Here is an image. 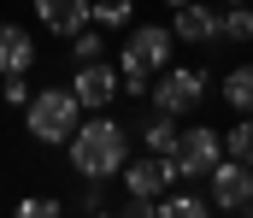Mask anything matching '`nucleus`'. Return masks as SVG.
<instances>
[{
  "label": "nucleus",
  "instance_id": "20",
  "mask_svg": "<svg viewBox=\"0 0 253 218\" xmlns=\"http://www.w3.org/2000/svg\"><path fill=\"white\" fill-rule=\"evenodd\" d=\"M77 213H106V195H100V183L88 177V189L77 195Z\"/></svg>",
  "mask_w": 253,
  "mask_h": 218
},
{
  "label": "nucleus",
  "instance_id": "6",
  "mask_svg": "<svg viewBox=\"0 0 253 218\" xmlns=\"http://www.w3.org/2000/svg\"><path fill=\"white\" fill-rule=\"evenodd\" d=\"M171 183H183L177 153H153V159H129L124 165V189L135 195V201H165Z\"/></svg>",
  "mask_w": 253,
  "mask_h": 218
},
{
  "label": "nucleus",
  "instance_id": "3",
  "mask_svg": "<svg viewBox=\"0 0 253 218\" xmlns=\"http://www.w3.org/2000/svg\"><path fill=\"white\" fill-rule=\"evenodd\" d=\"M24 124H30V136H36V142L59 147V142H71V130L83 124V100H77L71 88H42V94H30Z\"/></svg>",
  "mask_w": 253,
  "mask_h": 218
},
{
  "label": "nucleus",
  "instance_id": "9",
  "mask_svg": "<svg viewBox=\"0 0 253 218\" xmlns=\"http://www.w3.org/2000/svg\"><path fill=\"white\" fill-rule=\"evenodd\" d=\"M36 18L47 24V36H77V30H88L94 24V0H36Z\"/></svg>",
  "mask_w": 253,
  "mask_h": 218
},
{
  "label": "nucleus",
  "instance_id": "21",
  "mask_svg": "<svg viewBox=\"0 0 253 218\" xmlns=\"http://www.w3.org/2000/svg\"><path fill=\"white\" fill-rule=\"evenodd\" d=\"M18 213H24V218H42V213H59V201H42V195H30V201H18Z\"/></svg>",
  "mask_w": 253,
  "mask_h": 218
},
{
  "label": "nucleus",
  "instance_id": "23",
  "mask_svg": "<svg viewBox=\"0 0 253 218\" xmlns=\"http://www.w3.org/2000/svg\"><path fill=\"white\" fill-rule=\"evenodd\" d=\"M224 6H236V0H224Z\"/></svg>",
  "mask_w": 253,
  "mask_h": 218
},
{
  "label": "nucleus",
  "instance_id": "11",
  "mask_svg": "<svg viewBox=\"0 0 253 218\" xmlns=\"http://www.w3.org/2000/svg\"><path fill=\"white\" fill-rule=\"evenodd\" d=\"M30 65H36V42H30V30L0 24V77H30Z\"/></svg>",
  "mask_w": 253,
  "mask_h": 218
},
{
  "label": "nucleus",
  "instance_id": "19",
  "mask_svg": "<svg viewBox=\"0 0 253 218\" xmlns=\"http://www.w3.org/2000/svg\"><path fill=\"white\" fill-rule=\"evenodd\" d=\"M0 94H6L12 106H30V83H24V77H0Z\"/></svg>",
  "mask_w": 253,
  "mask_h": 218
},
{
  "label": "nucleus",
  "instance_id": "8",
  "mask_svg": "<svg viewBox=\"0 0 253 218\" xmlns=\"http://www.w3.org/2000/svg\"><path fill=\"white\" fill-rule=\"evenodd\" d=\"M218 159H224V136H218L212 124H189L183 142H177V165H183V177H189V183H194V177H206Z\"/></svg>",
  "mask_w": 253,
  "mask_h": 218
},
{
  "label": "nucleus",
  "instance_id": "2",
  "mask_svg": "<svg viewBox=\"0 0 253 218\" xmlns=\"http://www.w3.org/2000/svg\"><path fill=\"white\" fill-rule=\"evenodd\" d=\"M171 47H177V30H159V24H135L124 36V53H118V77H124L129 94L153 88V77L171 65Z\"/></svg>",
  "mask_w": 253,
  "mask_h": 218
},
{
  "label": "nucleus",
  "instance_id": "12",
  "mask_svg": "<svg viewBox=\"0 0 253 218\" xmlns=\"http://www.w3.org/2000/svg\"><path fill=\"white\" fill-rule=\"evenodd\" d=\"M171 30H177V42H218V12L189 0V6L171 12Z\"/></svg>",
  "mask_w": 253,
  "mask_h": 218
},
{
  "label": "nucleus",
  "instance_id": "15",
  "mask_svg": "<svg viewBox=\"0 0 253 218\" xmlns=\"http://www.w3.org/2000/svg\"><path fill=\"white\" fill-rule=\"evenodd\" d=\"M212 213V201H200V195H165L159 201V218H206Z\"/></svg>",
  "mask_w": 253,
  "mask_h": 218
},
{
  "label": "nucleus",
  "instance_id": "22",
  "mask_svg": "<svg viewBox=\"0 0 253 218\" xmlns=\"http://www.w3.org/2000/svg\"><path fill=\"white\" fill-rule=\"evenodd\" d=\"M165 6H171V12H177V6H189V0H165Z\"/></svg>",
  "mask_w": 253,
  "mask_h": 218
},
{
  "label": "nucleus",
  "instance_id": "10",
  "mask_svg": "<svg viewBox=\"0 0 253 218\" xmlns=\"http://www.w3.org/2000/svg\"><path fill=\"white\" fill-rule=\"evenodd\" d=\"M135 130H141L147 153H177V142H183V118L165 112V106H147V112L135 118Z\"/></svg>",
  "mask_w": 253,
  "mask_h": 218
},
{
  "label": "nucleus",
  "instance_id": "1",
  "mask_svg": "<svg viewBox=\"0 0 253 218\" xmlns=\"http://www.w3.org/2000/svg\"><path fill=\"white\" fill-rule=\"evenodd\" d=\"M65 153H71V171H77L83 183H88V177L106 183V177H118V171L129 165V124L94 112V118H83V124L71 130Z\"/></svg>",
  "mask_w": 253,
  "mask_h": 218
},
{
  "label": "nucleus",
  "instance_id": "17",
  "mask_svg": "<svg viewBox=\"0 0 253 218\" xmlns=\"http://www.w3.org/2000/svg\"><path fill=\"white\" fill-rule=\"evenodd\" d=\"M224 153H236V159H248V165H253V112H242L236 130H224Z\"/></svg>",
  "mask_w": 253,
  "mask_h": 218
},
{
  "label": "nucleus",
  "instance_id": "16",
  "mask_svg": "<svg viewBox=\"0 0 253 218\" xmlns=\"http://www.w3.org/2000/svg\"><path fill=\"white\" fill-rule=\"evenodd\" d=\"M100 53H106L100 24H88V30H77V36H71V59H77V65H88V59H100Z\"/></svg>",
  "mask_w": 253,
  "mask_h": 218
},
{
  "label": "nucleus",
  "instance_id": "18",
  "mask_svg": "<svg viewBox=\"0 0 253 218\" xmlns=\"http://www.w3.org/2000/svg\"><path fill=\"white\" fill-rule=\"evenodd\" d=\"M94 24L100 30H129V0H94Z\"/></svg>",
  "mask_w": 253,
  "mask_h": 218
},
{
  "label": "nucleus",
  "instance_id": "13",
  "mask_svg": "<svg viewBox=\"0 0 253 218\" xmlns=\"http://www.w3.org/2000/svg\"><path fill=\"white\" fill-rule=\"evenodd\" d=\"M224 36H230V42H253V6L248 0H236V6L218 12V42H224Z\"/></svg>",
  "mask_w": 253,
  "mask_h": 218
},
{
  "label": "nucleus",
  "instance_id": "5",
  "mask_svg": "<svg viewBox=\"0 0 253 218\" xmlns=\"http://www.w3.org/2000/svg\"><path fill=\"white\" fill-rule=\"evenodd\" d=\"M206 83H212V77L200 71V65H177V71L165 65V71H159V83H153L147 94H153V106H165V112H177V118H189L194 106L206 100Z\"/></svg>",
  "mask_w": 253,
  "mask_h": 218
},
{
  "label": "nucleus",
  "instance_id": "14",
  "mask_svg": "<svg viewBox=\"0 0 253 218\" xmlns=\"http://www.w3.org/2000/svg\"><path fill=\"white\" fill-rule=\"evenodd\" d=\"M224 88V100H230V112H253V65H236V71L218 83Z\"/></svg>",
  "mask_w": 253,
  "mask_h": 218
},
{
  "label": "nucleus",
  "instance_id": "4",
  "mask_svg": "<svg viewBox=\"0 0 253 218\" xmlns=\"http://www.w3.org/2000/svg\"><path fill=\"white\" fill-rule=\"evenodd\" d=\"M206 201H212V213H248V201H253V165L236 159V153H224V159L206 171Z\"/></svg>",
  "mask_w": 253,
  "mask_h": 218
},
{
  "label": "nucleus",
  "instance_id": "7",
  "mask_svg": "<svg viewBox=\"0 0 253 218\" xmlns=\"http://www.w3.org/2000/svg\"><path fill=\"white\" fill-rule=\"evenodd\" d=\"M118 88H124V77H118V65H106V59H88V65H77V77H71V94L83 100V112H106L118 100Z\"/></svg>",
  "mask_w": 253,
  "mask_h": 218
}]
</instances>
